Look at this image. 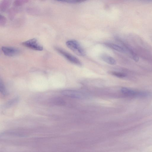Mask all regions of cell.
I'll return each instance as SVG.
<instances>
[{
    "mask_svg": "<svg viewBox=\"0 0 152 152\" xmlns=\"http://www.w3.org/2000/svg\"><path fill=\"white\" fill-rule=\"evenodd\" d=\"M111 74L113 75L120 78L124 77L126 76L125 74L120 72H111Z\"/></svg>",
    "mask_w": 152,
    "mask_h": 152,
    "instance_id": "obj_11",
    "label": "cell"
},
{
    "mask_svg": "<svg viewBox=\"0 0 152 152\" xmlns=\"http://www.w3.org/2000/svg\"><path fill=\"white\" fill-rule=\"evenodd\" d=\"M61 93L64 96L75 99H83L86 97L83 93L73 90H64L62 91Z\"/></svg>",
    "mask_w": 152,
    "mask_h": 152,
    "instance_id": "obj_4",
    "label": "cell"
},
{
    "mask_svg": "<svg viewBox=\"0 0 152 152\" xmlns=\"http://www.w3.org/2000/svg\"><path fill=\"white\" fill-rule=\"evenodd\" d=\"M55 50L67 60L76 65L80 66L81 62L77 58L64 50L57 47H55Z\"/></svg>",
    "mask_w": 152,
    "mask_h": 152,
    "instance_id": "obj_2",
    "label": "cell"
},
{
    "mask_svg": "<svg viewBox=\"0 0 152 152\" xmlns=\"http://www.w3.org/2000/svg\"><path fill=\"white\" fill-rule=\"evenodd\" d=\"M121 91L124 95L129 96L145 97L147 96L149 94L148 92H137L126 87L122 88L121 89Z\"/></svg>",
    "mask_w": 152,
    "mask_h": 152,
    "instance_id": "obj_5",
    "label": "cell"
},
{
    "mask_svg": "<svg viewBox=\"0 0 152 152\" xmlns=\"http://www.w3.org/2000/svg\"><path fill=\"white\" fill-rule=\"evenodd\" d=\"M1 50L5 55L9 57L16 56L20 52L18 48L10 46H2Z\"/></svg>",
    "mask_w": 152,
    "mask_h": 152,
    "instance_id": "obj_6",
    "label": "cell"
},
{
    "mask_svg": "<svg viewBox=\"0 0 152 152\" xmlns=\"http://www.w3.org/2000/svg\"><path fill=\"white\" fill-rule=\"evenodd\" d=\"M58 1L65 3H71V4H76L79 3L84 1L82 0H61Z\"/></svg>",
    "mask_w": 152,
    "mask_h": 152,
    "instance_id": "obj_10",
    "label": "cell"
},
{
    "mask_svg": "<svg viewBox=\"0 0 152 152\" xmlns=\"http://www.w3.org/2000/svg\"><path fill=\"white\" fill-rule=\"evenodd\" d=\"M21 44L23 46L33 50L42 51L43 50V47L35 38H32L26 41L22 42Z\"/></svg>",
    "mask_w": 152,
    "mask_h": 152,
    "instance_id": "obj_3",
    "label": "cell"
},
{
    "mask_svg": "<svg viewBox=\"0 0 152 152\" xmlns=\"http://www.w3.org/2000/svg\"><path fill=\"white\" fill-rule=\"evenodd\" d=\"M6 21V18L3 15H0V25L1 26H3L5 24Z\"/></svg>",
    "mask_w": 152,
    "mask_h": 152,
    "instance_id": "obj_13",
    "label": "cell"
},
{
    "mask_svg": "<svg viewBox=\"0 0 152 152\" xmlns=\"http://www.w3.org/2000/svg\"><path fill=\"white\" fill-rule=\"evenodd\" d=\"M66 46L74 53L78 56H83L86 55V52L77 41L69 40L66 43Z\"/></svg>",
    "mask_w": 152,
    "mask_h": 152,
    "instance_id": "obj_1",
    "label": "cell"
},
{
    "mask_svg": "<svg viewBox=\"0 0 152 152\" xmlns=\"http://www.w3.org/2000/svg\"><path fill=\"white\" fill-rule=\"evenodd\" d=\"M10 4V1L9 0L3 1L0 3V9L1 11H5L8 7Z\"/></svg>",
    "mask_w": 152,
    "mask_h": 152,
    "instance_id": "obj_9",
    "label": "cell"
},
{
    "mask_svg": "<svg viewBox=\"0 0 152 152\" xmlns=\"http://www.w3.org/2000/svg\"><path fill=\"white\" fill-rule=\"evenodd\" d=\"M104 44L107 47L117 51L123 53H125L126 52L125 50L123 47L113 43L105 42Z\"/></svg>",
    "mask_w": 152,
    "mask_h": 152,
    "instance_id": "obj_7",
    "label": "cell"
},
{
    "mask_svg": "<svg viewBox=\"0 0 152 152\" xmlns=\"http://www.w3.org/2000/svg\"><path fill=\"white\" fill-rule=\"evenodd\" d=\"M100 57L103 61L109 64L114 65L116 64L115 59L110 56L103 54L100 56Z\"/></svg>",
    "mask_w": 152,
    "mask_h": 152,
    "instance_id": "obj_8",
    "label": "cell"
},
{
    "mask_svg": "<svg viewBox=\"0 0 152 152\" xmlns=\"http://www.w3.org/2000/svg\"><path fill=\"white\" fill-rule=\"evenodd\" d=\"M0 91L3 94H5V88L4 86L3 83L1 82V80L0 81Z\"/></svg>",
    "mask_w": 152,
    "mask_h": 152,
    "instance_id": "obj_14",
    "label": "cell"
},
{
    "mask_svg": "<svg viewBox=\"0 0 152 152\" xmlns=\"http://www.w3.org/2000/svg\"><path fill=\"white\" fill-rule=\"evenodd\" d=\"M28 1L27 0H16L14 1V4L18 6L21 5Z\"/></svg>",
    "mask_w": 152,
    "mask_h": 152,
    "instance_id": "obj_12",
    "label": "cell"
}]
</instances>
